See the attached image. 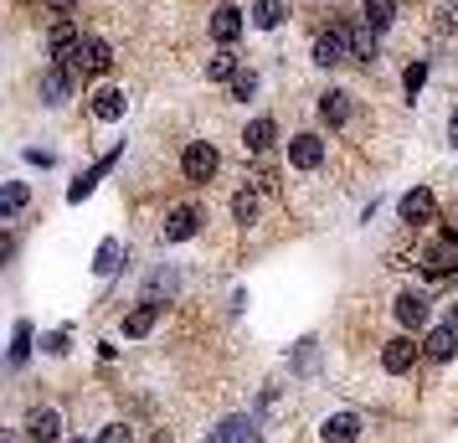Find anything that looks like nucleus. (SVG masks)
Instances as JSON below:
<instances>
[{
	"label": "nucleus",
	"mask_w": 458,
	"mask_h": 443,
	"mask_svg": "<svg viewBox=\"0 0 458 443\" xmlns=\"http://www.w3.org/2000/svg\"><path fill=\"white\" fill-rule=\"evenodd\" d=\"M351 52H355V42H351V26H330V31H319V37H314V63H319V67L345 63Z\"/></svg>",
	"instance_id": "f257e3e1"
},
{
	"label": "nucleus",
	"mask_w": 458,
	"mask_h": 443,
	"mask_svg": "<svg viewBox=\"0 0 458 443\" xmlns=\"http://www.w3.org/2000/svg\"><path fill=\"white\" fill-rule=\"evenodd\" d=\"M216 166H222V155H216L207 140L186 145V155H181V170H186V181H196V186H207L211 175H216Z\"/></svg>",
	"instance_id": "f03ea898"
},
{
	"label": "nucleus",
	"mask_w": 458,
	"mask_h": 443,
	"mask_svg": "<svg viewBox=\"0 0 458 443\" xmlns=\"http://www.w3.org/2000/svg\"><path fill=\"white\" fill-rule=\"evenodd\" d=\"M114 67V52H108L104 37H83L78 42V57H72V72H83V78H98V72H108Z\"/></svg>",
	"instance_id": "7ed1b4c3"
},
{
	"label": "nucleus",
	"mask_w": 458,
	"mask_h": 443,
	"mask_svg": "<svg viewBox=\"0 0 458 443\" xmlns=\"http://www.w3.org/2000/svg\"><path fill=\"white\" fill-rule=\"evenodd\" d=\"M319 160H325V140H319V134H293L289 140V166L293 170H319Z\"/></svg>",
	"instance_id": "20e7f679"
},
{
	"label": "nucleus",
	"mask_w": 458,
	"mask_h": 443,
	"mask_svg": "<svg viewBox=\"0 0 458 443\" xmlns=\"http://www.w3.org/2000/svg\"><path fill=\"white\" fill-rule=\"evenodd\" d=\"M26 433L37 443H57L63 439V413H57V407H37V413L26 418Z\"/></svg>",
	"instance_id": "39448f33"
},
{
	"label": "nucleus",
	"mask_w": 458,
	"mask_h": 443,
	"mask_svg": "<svg viewBox=\"0 0 458 443\" xmlns=\"http://www.w3.org/2000/svg\"><path fill=\"white\" fill-rule=\"evenodd\" d=\"M252 439H258V422L252 418H222L207 433V443H252Z\"/></svg>",
	"instance_id": "423d86ee"
},
{
	"label": "nucleus",
	"mask_w": 458,
	"mask_h": 443,
	"mask_svg": "<svg viewBox=\"0 0 458 443\" xmlns=\"http://www.w3.org/2000/svg\"><path fill=\"white\" fill-rule=\"evenodd\" d=\"M412 361H417V345H412L407 336H402V340H386V351H381V366H386L392 377H407V371H412Z\"/></svg>",
	"instance_id": "0eeeda50"
},
{
	"label": "nucleus",
	"mask_w": 458,
	"mask_h": 443,
	"mask_svg": "<svg viewBox=\"0 0 458 443\" xmlns=\"http://www.w3.org/2000/svg\"><path fill=\"white\" fill-rule=\"evenodd\" d=\"M196 227H201V211L196 207H175L165 217V243H186V237H196Z\"/></svg>",
	"instance_id": "6e6552de"
},
{
	"label": "nucleus",
	"mask_w": 458,
	"mask_h": 443,
	"mask_svg": "<svg viewBox=\"0 0 458 443\" xmlns=\"http://www.w3.org/2000/svg\"><path fill=\"white\" fill-rule=\"evenodd\" d=\"M319 439L325 443H355L360 439V418H355V413H335V418H325Z\"/></svg>",
	"instance_id": "1a4fd4ad"
},
{
	"label": "nucleus",
	"mask_w": 458,
	"mask_h": 443,
	"mask_svg": "<svg viewBox=\"0 0 458 443\" xmlns=\"http://www.w3.org/2000/svg\"><path fill=\"white\" fill-rule=\"evenodd\" d=\"M454 253H458V237L448 233V237H437L433 248H428V253H422V268H428V274H448V268H454Z\"/></svg>",
	"instance_id": "9d476101"
},
{
	"label": "nucleus",
	"mask_w": 458,
	"mask_h": 443,
	"mask_svg": "<svg viewBox=\"0 0 458 443\" xmlns=\"http://www.w3.org/2000/svg\"><path fill=\"white\" fill-rule=\"evenodd\" d=\"M67 88H72V67H47L42 72V104H67Z\"/></svg>",
	"instance_id": "9b49d317"
},
{
	"label": "nucleus",
	"mask_w": 458,
	"mask_h": 443,
	"mask_svg": "<svg viewBox=\"0 0 458 443\" xmlns=\"http://www.w3.org/2000/svg\"><path fill=\"white\" fill-rule=\"evenodd\" d=\"M402 222H412V227H422V222H433V191H407L402 196Z\"/></svg>",
	"instance_id": "f8f14e48"
},
{
	"label": "nucleus",
	"mask_w": 458,
	"mask_h": 443,
	"mask_svg": "<svg viewBox=\"0 0 458 443\" xmlns=\"http://www.w3.org/2000/svg\"><path fill=\"white\" fill-rule=\"evenodd\" d=\"M211 37H216L222 47H232L237 37H242V11H237V5H222V11L211 16Z\"/></svg>",
	"instance_id": "ddd939ff"
},
{
	"label": "nucleus",
	"mask_w": 458,
	"mask_h": 443,
	"mask_svg": "<svg viewBox=\"0 0 458 443\" xmlns=\"http://www.w3.org/2000/svg\"><path fill=\"white\" fill-rule=\"evenodd\" d=\"M454 351H458V330H454V325H437L433 336L422 340V356H428V361H448Z\"/></svg>",
	"instance_id": "4468645a"
},
{
	"label": "nucleus",
	"mask_w": 458,
	"mask_h": 443,
	"mask_svg": "<svg viewBox=\"0 0 458 443\" xmlns=\"http://www.w3.org/2000/svg\"><path fill=\"white\" fill-rule=\"evenodd\" d=\"M124 88H98V93H93V114H98V119H104V124H114V119H124Z\"/></svg>",
	"instance_id": "2eb2a0df"
},
{
	"label": "nucleus",
	"mask_w": 458,
	"mask_h": 443,
	"mask_svg": "<svg viewBox=\"0 0 458 443\" xmlns=\"http://www.w3.org/2000/svg\"><path fill=\"white\" fill-rule=\"evenodd\" d=\"M242 145H248L252 155H268V149L278 145V124H273V119H252L248 134H242Z\"/></svg>",
	"instance_id": "dca6fc26"
},
{
	"label": "nucleus",
	"mask_w": 458,
	"mask_h": 443,
	"mask_svg": "<svg viewBox=\"0 0 458 443\" xmlns=\"http://www.w3.org/2000/svg\"><path fill=\"white\" fill-rule=\"evenodd\" d=\"M396 319H402L407 330H422V325H428V299L422 294H402L396 299Z\"/></svg>",
	"instance_id": "f3484780"
},
{
	"label": "nucleus",
	"mask_w": 458,
	"mask_h": 443,
	"mask_svg": "<svg viewBox=\"0 0 458 443\" xmlns=\"http://www.w3.org/2000/svg\"><path fill=\"white\" fill-rule=\"evenodd\" d=\"M319 119H325V124H345V119H351V93L330 88V93L319 98Z\"/></svg>",
	"instance_id": "a211bd4d"
},
{
	"label": "nucleus",
	"mask_w": 458,
	"mask_h": 443,
	"mask_svg": "<svg viewBox=\"0 0 458 443\" xmlns=\"http://www.w3.org/2000/svg\"><path fill=\"white\" fill-rule=\"evenodd\" d=\"M155 315H160V304H149V299H145V304H140V310L124 319V336H129V340L149 336V330H155Z\"/></svg>",
	"instance_id": "6ab92c4d"
},
{
	"label": "nucleus",
	"mask_w": 458,
	"mask_h": 443,
	"mask_svg": "<svg viewBox=\"0 0 458 443\" xmlns=\"http://www.w3.org/2000/svg\"><path fill=\"white\" fill-rule=\"evenodd\" d=\"M237 72H242V67H237V57H232L227 47H222V52H216V57L207 63V78H211V83H232Z\"/></svg>",
	"instance_id": "aec40b11"
},
{
	"label": "nucleus",
	"mask_w": 458,
	"mask_h": 443,
	"mask_svg": "<svg viewBox=\"0 0 458 443\" xmlns=\"http://www.w3.org/2000/svg\"><path fill=\"white\" fill-rule=\"evenodd\" d=\"M392 21H396V0H366V26L386 31Z\"/></svg>",
	"instance_id": "412c9836"
},
{
	"label": "nucleus",
	"mask_w": 458,
	"mask_h": 443,
	"mask_svg": "<svg viewBox=\"0 0 458 443\" xmlns=\"http://www.w3.org/2000/svg\"><path fill=\"white\" fill-rule=\"evenodd\" d=\"M108 166H114V155H104V160H98V166H93V170H88V175H83V181H72V191H67V201H83V196H88V191H93V186H98V175H104V170Z\"/></svg>",
	"instance_id": "4be33fe9"
},
{
	"label": "nucleus",
	"mask_w": 458,
	"mask_h": 443,
	"mask_svg": "<svg viewBox=\"0 0 458 443\" xmlns=\"http://www.w3.org/2000/svg\"><path fill=\"white\" fill-rule=\"evenodd\" d=\"M351 42H355V57H360V63H371L376 57V26H351Z\"/></svg>",
	"instance_id": "5701e85b"
},
{
	"label": "nucleus",
	"mask_w": 458,
	"mask_h": 443,
	"mask_svg": "<svg viewBox=\"0 0 458 443\" xmlns=\"http://www.w3.org/2000/svg\"><path fill=\"white\" fill-rule=\"evenodd\" d=\"M232 217H237L242 227L258 222V191H237V196H232Z\"/></svg>",
	"instance_id": "b1692460"
},
{
	"label": "nucleus",
	"mask_w": 458,
	"mask_h": 443,
	"mask_svg": "<svg viewBox=\"0 0 458 443\" xmlns=\"http://www.w3.org/2000/svg\"><path fill=\"white\" fill-rule=\"evenodd\" d=\"M278 21H284V5H278V0H258V5H252V26L273 31Z\"/></svg>",
	"instance_id": "393cba45"
},
{
	"label": "nucleus",
	"mask_w": 458,
	"mask_h": 443,
	"mask_svg": "<svg viewBox=\"0 0 458 443\" xmlns=\"http://www.w3.org/2000/svg\"><path fill=\"white\" fill-rule=\"evenodd\" d=\"M21 207H26V186H21V181H11V186H5V196H0V217L11 222Z\"/></svg>",
	"instance_id": "a878e982"
},
{
	"label": "nucleus",
	"mask_w": 458,
	"mask_h": 443,
	"mask_svg": "<svg viewBox=\"0 0 458 443\" xmlns=\"http://www.w3.org/2000/svg\"><path fill=\"white\" fill-rule=\"evenodd\" d=\"M26 356H31V325H16V336H11V361L21 366Z\"/></svg>",
	"instance_id": "bb28decb"
},
{
	"label": "nucleus",
	"mask_w": 458,
	"mask_h": 443,
	"mask_svg": "<svg viewBox=\"0 0 458 443\" xmlns=\"http://www.w3.org/2000/svg\"><path fill=\"white\" fill-rule=\"evenodd\" d=\"M93 268H98V274H114V268H119V243H104V248H98V263H93Z\"/></svg>",
	"instance_id": "cd10ccee"
},
{
	"label": "nucleus",
	"mask_w": 458,
	"mask_h": 443,
	"mask_svg": "<svg viewBox=\"0 0 458 443\" xmlns=\"http://www.w3.org/2000/svg\"><path fill=\"white\" fill-rule=\"evenodd\" d=\"M252 88H258V72H252V67H242V72L232 78V93H237V98H248Z\"/></svg>",
	"instance_id": "c85d7f7f"
},
{
	"label": "nucleus",
	"mask_w": 458,
	"mask_h": 443,
	"mask_svg": "<svg viewBox=\"0 0 458 443\" xmlns=\"http://www.w3.org/2000/svg\"><path fill=\"white\" fill-rule=\"evenodd\" d=\"M98 443H134V433H129L124 422H108V428H104V439H98Z\"/></svg>",
	"instance_id": "c756f323"
},
{
	"label": "nucleus",
	"mask_w": 458,
	"mask_h": 443,
	"mask_svg": "<svg viewBox=\"0 0 458 443\" xmlns=\"http://www.w3.org/2000/svg\"><path fill=\"white\" fill-rule=\"evenodd\" d=\"M402 83H407V93H417V88L428 83V67H422V63H412V67H407V78H402Z\"/></svg>",
	"instance_id": "7c9ffc66"
},
{
	"label": "nucleus",
	"mask_w": 458,
	"mask_h": 443,
	"mask_svg": "<svg viewBox=\"0 0 458 443\" xmlns=\"http://www.w3.org/2000/svg\"><path fill=\"white\" fill-rule=\"evenodd\" d=\"M448 134H454V145H458V108H454V119H448Z\"/></svg>",
	"instance_id": "2f4dec72"
},
{
	"label": "nucleus",
	"mask_w": 458,
	"mask_h": 443,
	"mask_svg": "<svg viewBox=\"0 0 458 443\" xmlns=\"http://www.w3.org/2000/svg\"><path fill=\"white\" fill-rule=\"evenodd\" d=\"M448 325H454V330H458V304H448Z\"/></svg>",
	"instance_id": "473e14b6"
},
{
	"label": "nucleus",
	"mask_w": 458,
	"mask_h": 443,
	"mask_svg": "<svg viewBox=\"0 0 458 443\" xmlns=\"http://www.w3.org/2000/svg\"><path fill=\"white\" fill-rule=\"evenodd\" d=\"M52 5H57V11H67V5H72V0H52Z\"/></svg>",
	"instance_id": "72a5a7b5"
},
{
	"label": "nucleus",
	"mask_w": 458,
	"mask_h": 443,
	"mask_svg": "<svg viewBox=\"0 0 458 443\" xmlns=\"http://www.w3.org/2000/svg\"><path fill=\"white\" fill-rule=\"evenodd\" d=\"M67 443H88V439H67Z\"/></svg>",
	"instance_id": "f704fd0d"
}]
</instances>
